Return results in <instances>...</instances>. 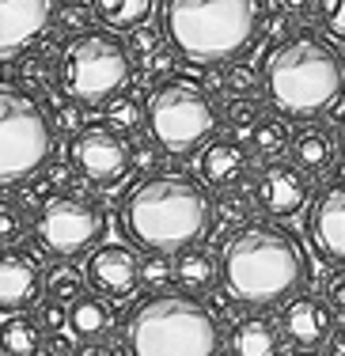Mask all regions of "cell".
I'll return each instance as SVG.
<instances>
[{"instance_id":"22","label":"cell","mask_w":345,"mask_h":356,"mask_svg":"<svg viewBox=\"0 0 345 356\" xmlns=\"http://www.w3.org/2000/svg\"><path fill=\"white\" fill-rule=\"evenodd\" d=\"M175 281H179L186 292H209L216 284V261L209 250L201 247H186L179 250V261H175Z\"/></svg>"},{"instance_id":"8","label":"cell","mask_w":345,"mask_h":356,"mask_svg":"<svg viewBox=\"0 0 345 356\" xmlns=\"http://www.w3.org/2000/svg\"><path fill=\"white\" fill-rule=\"evenodd\" d=\"M49 159V122L27 91H0V182H23Z\"/></svg>"},{"instance_id":"4","label":"cell","mask_w":345,"mask_h":356,"mask_svg":"<svg viewBox=\"0 0 345 356\" xmlns=\"http://www.w3.org/2000/svg\"><path fill=\"white\" fill-rule=\"evenodd\" d=\"M262 0H163V27L182 57L220 65L255 42Z\"/></svg>"},{"instance_id":"1","label":"cell","mask_w":345,"mask_h":356,"mask_svg":"<svg viewBox=\"0 0 345 356\" xmlns=\"http://www.w3.org/2000/svg\"><path fill=\"white\" fill-rule=\"evenodd\" d=\"M262 88L281 114L319 118L345 95V61L319 31H292L266 54Z\"/></svg>"},{"instance_id":"15","label":"cell","mask_w":345,"mask_h":356,"mask_svg":"<svg viewBox=\"0 0 345 356\" xmlns=\"http://www.w3.org/2000/svg\"><path fill=\"white\" fill-rule=\"evenodd\" d=\"M281 330L300 349H319L326 337H334V311L319 296H300L281 311Z\"/></svg>"},{"instance_id":"11","label":"cell","mask_w":345,"mask_h":356,"mask_svg":"<svg viewBox=\"0 0 345 356\" xmlns=\"http://www.w3.org/2000/svg\"><path fill=\"white\" fill-rule=\"evenodd\" d=\"M88 284L111 300H125L137 292V284H145V261L125 243H106L88 261Z\"/></svg>"},{"instance_id":"35","label":"cell","mask_w":345,"mask_h":356,"mask_svg":"<svg viewBox=\"0 0 345 356\" xmlns=\"http://www.w3.org/2000/svg\"><path fill=\"white\" fill-rule=\"evenodd\" d=\"M106 118H111V129H129V125H137V103L118 99V103L106 106Z\"/></svg>"},{"instance_id":"47","label":"cell","mask_w":345,"mask_h":356,"mask_svg":"<svg viewBox=\"0 0 345 356\" xmlns=\"http://www.w3.org/2000/svg\"><path fill=\"white\" fill-rule=\"evenodd\" d=\"M338 137H342V152H345V114H342V125H338Z\"/></svg>"},{"instance_id":"33","label":"cell","mask_w":345,"mask_h":356,"mask_svg":"<svg viewBox=\"0 0 345 356\" xmlns=\"http://www.w3.org/2000/svg\"><path fill=\"white\" fill-rule=\"evenodd\" d=\"M65 322H69V311L61 307V300H54V296H49V300L38 307V326L49 330V334H61Z\"/></svg>"},{"instance_id":"43","label":"cell","mask_w":345,"mask_h":356,"mask_svg":"<svg viewBox=\"0 0 345 356\" xmlns=\"http://www.w3.org/2000/svg\"><path fill=\"white\" fill-rule=\"evenodd\" d=\"M77 356H122V353H118L114 345H106V341H95V345H83Z\"/></svg>"},{"instance_id":"45","label":"cell","mask_w":345,"mask_h":356,"mask_svg":"<svg viewBox=\"0 0 345 356\" xmlns=\"http://www.w3.org/2000/svg\"><path fill=\"white\" fill-rule=\"evenodd\" d=\"M205 88L209 91H224V88H228V76H224V72H205Z\"/></svg>"},{"instance_id":"29","label":"cell","mask_w":345,"mask_h":356,"mask_svg":"<svg viewBox=\"0 0 345 356\" xmlns=\"http://www.w3.org/2000/svg\"><path fill=\"white\" fill-rule=\"evenodd\" d=\"M258 118H262V110H258L255 99L243 95V99H235V103H228V125H232V129H239V133L243 129H255Z\"/></svg>"},{"instance_id":"25","label":"cell","mask_w":345,"mask_h":356,"mask_svg":"<svg viewBox=\"0 0 345 356\" xmlns=\"http://www.w3.org/2000/svg\"><path fill=\"white\" fill-rule=\"evenodd\" d=\"M19 76H23V83H27V88L46 91V88H49V76H54V57H49V49H46V46L35 49V54L23 61Z\"/></svg>"},{"instance_id":"42","label":"cell","mask_w":345,"mask_h":356,"mask_svg":"<svg viewBox=\"0 0 345 356\" xmlns=\"http://www.w3.org/2000/svg\"><path fill=\"white\" fill-rule=\"evenodd\" d=\"M49 353L54 356H77L80 349H72V341L65 334H54V341H49Z\"/></svg>"},{"instance_id":"44","label":"cell","mask_w":345,"mask_h":356,"mask_svg":"<svg viewBox=\"0 0 345 356\" xmlns=\"http://www.w3.org/2000/svg\"><path fill=\"white\" fill-rule=\"evenodd\" d=\"M277 8H281L284 15H304L311 8V0H277Z\"/></svg>"},{"instance_id":"12","label":"cell","mask_w":345,"mask_h":356,"mask_svg":"<svg viewBox=\"0 0 345 356\" xmlns=\"http://www.w3.org/2000/svg\"><path fill=\"white\" fill-rule=\"evenodd\" d=\"M311 239L315 247L326 254L330 261H345V175H338L334 182H326L319 190L315 205L307 216Z\"/></svg>"},{"instance_id":"30","label":"cell","mask_w":345,"mask_h":356,"mask_svg":"<svg viewBox=\"0 0 345 356\" xmlns=\"http://www.w3.org/2000/svg\"><path fill=\"white\" fill-rule=\"evenodd\" d=\"M19 201L42 213V209H46L49 201H54V178H49V175H46V178H31V182L19 190Z\"/></svg>"},{"instance_id":"19","label":"cell","mask_w":345,"mask_h":356,"mask_svg":"<svg viewBox=\"0 0 345 356\" xmlns=\"http://www.w3.org/2000/svg\"><path fill=\"white\" fill-rule=\"evenodd\" d=\"M114 326V307L99 296H80L69 307V330L77 337H103Z\"/></svg>"},{"instance_id":"36","label":"cell","mask_w":345,"mask_h":356,"mask_svg":"<svg viewBox=\"0 0 345 356\" xmlns=\"http://www.w3.org/2000/svg\"><path fill=\"white\" fill-rule=\"evenodd\" d=\"M156 46H159V38H156V31H152V27H137V31H129V54H133V57H141V61H145V57L152 54Z\"/></svg>"},{"instance_id":"41","label":"cell","mask_w":345,"mask_h":356,"mask_svg":"<svg viewBox=\"0 0 345 356\" xmlns=\"http://www.w3.org/2000/svg\"><path fill=\"white\" fill-rule=\"evenodd\" d=\"M156 159H159V152L152 148V144H141V148H137V156H133V163H137V167H145V171H148V167H156Z\"/></svg>"},{"instance_id":"9","label":"cell","mask_w":345,"mask_h":356,"mask_svg":"<svg viewBox=\"0 0 345 356\" xmlns=\"http://www.w3.org/2000/svg\"><path fill=\"white\" fill-rule=\"evenodd\" d=\"M38 239L46 250L61 254V258H72V254H83L91 243L103 232V213L95 205L80 197H54L46 209L38 213Z\"/></svg>"},{"instance_id":"3","label":"cell","mask_w":345,"mask_h":356,"mask_svg":"<svg viewBox=\"0 0 345 356\" xmlns=\"http://www.w3.org/2000/svg\"><path fill=\"white\" fill-rule=\"evenodd\" d=\"M213 205L193 178L167 171L152 175L125 197V232L148 250H186L209 232Z\"/></svg>"},{"instance_id":"40","label":"cell","mask_w":345,"mask_h":356,"mask_svg":"<svg viewBox=\"0 0 345 356\" xmlns=\"http://www.w3.org/2000/svg\"><path fill=\"white\" fill-rule=\"evenodd\" d=\"M326 300L334 303V307L345 311V269H338V273L330 277V288H326Z\"/></svg>"},{"instance_id":"34","label":"cell","mask_w":345,"mask_h":356,"mask_svg":"<svg viewBox=\"0 0 345 356\" xmlns=\"http://www.w3.org/2000/svg\"><path fill=\"white\" fill-rule=\"evenodd\" d=\"M23 239V224H19V213H15L12 205H0V243L4 247H15V243Z\"/></svg>"},{"instance_id":"32","label":"cell","mask_w":345,"mask_h":356,"mask_svg":"<svg viewBox=\"0 0 345 356\" xmlns=\"http://www.w3.org/2000/svg\"><path fill=\"white\" fill-rule=\"evenodd\" d=\"M175 277V266L167 261V254H159V250H152V258H145V284H152V288H159V284H167Z\"/></svg>"},{"instance_id":"6","label":"cell","mask_w":345,"mask_h":356,"mask_svg":"<svg viewBox=\"0 0 345 356\" xmlns=\"http://www.w3.org/2000/svg\"><path fill=\"white\" fill-rule=\"evenodd\" d=\"M129 80V46L106 31H83L61 54V83L80 103H106Z\"/></svg>"},{"instance_id":"5","label":"cell","mask_w":345,"mask_h":356,"mask_svg":"<svg viewBox=\"0 0 345 356\" xmlns=\"http://www.w3.org/2000/svg\"><path fill=\"white\" fill-rule=\"evenodd\" d=\"M216 341V318L190 296H152L129 318L133 356H213Z\"/></svg>"},{"instance_id":"17","label":"cell","mask_w":345,"mask_h":356,"mask_svg":"<svg viewBox=\"0 0 345 356\" xmlns=\"http://www.w3.org/2000/svg\"><path fill=\"white\" fill-rule=\"evenodd\" d=\"M198 171L209 186H220V190H232L235 182L247 171V148L239 140H213L198 159Z\"/></svg>"},{"instance_id":"7","label":"cell","mask_w":345,"mask_h":356,"mask_svg":"<svg viewBox=\"0 0 345 356\" xmlns=\"http://www.w3.org/2000/svg\"><path fill=\"white\" fill-rule=\"evenodd\" d=\"M148 129L171 156H186L216 129V110L209 95L190 80H163L148 95Z\"/></svg>"},{"instance_id":"38","label":"cell","mask_w":345,"mask_h":356,"mask_svg":"<svg viewBox=\"0 0 345 356\" xmlns=\"http://www.w3.org/2000/svg\"><path fill=\"white\" fill-rule=\"evenodd\" d=\"M171 65H175V54H171L167 46H156L152 54L145 57V72H148V76H159V72H167Z\"/></svg>"},{"instance_id":"37","label":"cell","mask_w":345,"mask_h":356,"mask_svg":"<svg viewBox=\"0 0 345 356\" xmlns=\"http://www.w3.org/2000/svg\"><path fill=\"white\" fill-rule=\"evenodd\" d=\"M228 88L239 91V95H250V91L258 88V76L247 69V65H232L228 69Z\"/></svg>"},{"instance_id":"18","label":"cell","mask_w":345,"mask_h":356,"mask_svg":"<svg viewBox=\"0 0 345 356\" xmlns=\"http://www.w3.org/2000/svg\"><path fill=\"white\" fill-rule=\"evenodd\" d=\"M232 356H277L281 353V330L269 318H239L228 337Z\"/></svg>"},{"instance_id":"21","label":"cell","mask_w":345,"mask_h":356,"mask_svg":"<svg viewBox=\"0 0 345 356\" xmlns=\"http://www.w3.org/2000/svg\"><path fill=\"white\" fill-rule=\"evenodd\" d=\"M334 137L326 129H304L296 133V140H292V159H296V167H304V171L319 175V171H330L334 167Z\"/></svg>"},{"instance_id":"46","label":"cell","mask_w":345,"mask_h":356,"mask_svg":"<svg viewBox=\"0 0 345 356\" xmlns=\"http://www.w3.org/2000/svg\"><path fill=\"white\" fill-rule=\"evenodd\" d=\"M330 356H345V326L334 330V337H330Z\"/></svg>"},{"instance_id":"10","label":"cell","mask_w":345,"mask_h":356,"mask_svg":"<svg viewBox=\"0 0 345 356\" xmlns=\"http://www.w3.org/2000/svg\"><path fill=\"white\" fill-rule=\"evenodd\" d=\"M72 163L77 171L88 178V182L99 186H118L129 171L133 156H129V144H125L111 125H88L72 137Z\"/></svg>"},{"instance_id":"20","label":"cell","mask_w":345,"mask_h":356,"mask_svg":"<svg viewBox=\"0 0 345 356\" xmlns=\"http://www.w3.org/2000/svg\"><path fill=\"white\" fill-rule=\"evenodd\" d=\"M91 12L111 31H137L152 15V0H91Z\"/></svg>"},{"instance_id":"26","label":"cell","mask_w":345,"mask_h":356,"mask_svg":"<svg viewBox=\"0 0 345 356\" xmlns=\"http://www.w3.org/2000/svg\"><path fill=\"white\" fill-rule=\"evenodd\" d=\"M80 288H83V273L72 266H57L46 281V292L54 300H80Z\"/></svg>"},{"instance_id":"14","label":"cell","mask_w":345,"mask_h":356,"mask_svg":"<svg viewBox=\"0 0 345 356\" xmlns=\"http://www.w3.org/2000/svg\"><path fill=\"white\" fill-rule=\"evenodd\" d=\"M307 201V175L296 163H269L258 175V205L269 216H292Z\"/></svg>"},{"instance_id":"31","label":"cell","mask_w":345,"mask_h":356,"mask_svg":"<svg viewBox=\"0 0 345 356\" xmlns=\"http://www.w3.org/2000/svg\"><path fill=\"white\" fill-rule=\"evenodd\" d=\"M216 213H220L224 224H243L250 209H247V197H243V193L224 190V193H220V201H216Z\"/></svg>"},{"instance_id":"28","label":"cell","mask_w":345,"mask_h":356,"mask_svg":"<svg viewBox=\"0 0 345 356\" xmlns=\"http://www.w3.org/2000/svg\"><path fill=\"white\" fill-rule=\"evenodd\" d=\"M319 19H323L326 35L345 42V0H319Z\"/></svg>"},{"instance_id":"16","label":"cell","mask_w":345,"mask_h":356,"mask_svg":"<svg viewBox=\"0 0 345 356\" xmlns=\"http://www.w3.org/2000/svg\"><path fill=\"white\" fill-rule=\"evenodd\" d=\"M38 296V261L23 250H4L0 258V303L4 311H19Z\"/></svg>"},{"instance_id":"2","label":"cell","mask_w":345,"mask_h":356,"mask_svg":"<svg viewBox=\"0 0 345 356\" xmlns=\"http://www.w3.org/2000/svg\"><path fill=\"white\" fill-rule=\"evenodd\" d=\"M220 273L239 303H281L304 284L307 258L292 232L277 224H247L224 243Z\"/></svg>"},{"instance_id":"27","label":"cell","mask_w":345,"mask_h":356,"mask_svg":"<svg viewBox=\"0 0 345 356\" xmlns=\"http://www.w3.org/2000/svg\"><path fill=\"white\" fill-rule=\"evenodd\" d=\"M91 15H95V12H88L83 4H61V8H57V15H54V27L65 31V35H83L88 23H91Z\"/></svg>"},{"instance_id":"39","label":"cell","mask_w":345,"mask_h":356,"mask_svg":"<svg viewBox=\"0 0 345 356\" xmlns=\"http://www.w3.org/2000/svg\"><path fill=\"white\" fill-rule=\"evenodd\" d=\"M54 125H57L61 133H80V110H77V106H69V103H65V106H57Z\"/></svg>"},{"instance_id":"24","label":"cell","mask_w":345,"mask_h":356,"mask_svg":"<svg viewBox=\"0 0 345 356\" xmlns=\"http://www.w3.org/2000/svg\"><path fill=\"white\" fill-rule=\"evenodd\" d=\"M250 144L258 148V156H281V152L289 148V129H284L281 118H262V122L255 125Z\"/></svg>"},{"instance_id":"23","label":"cell","mask_w":345,"mask_h":356,"mask_svg":"<svg viewBox=\"0 0 345 356\" xmlns=\"http://www.w3.org/2000/svg\"><path fill=\"white\" fill-rule=\"evenodd\" d=\"M0 345H4L8 356H38L42 353V326L8 311L4 322H0Z\"/></svg>"},{"instance_id":"13","label":"cell","mask_w":345,"mask_h":356,"mask_svg":"<svg viewBox=\"0 0 345 356\" xmlns=\"http://www.w3.org/2000/svg\"><path fill=\"white\" fill-rule=\"evenodd\" d=\"M54 15V0H0V49H4V57L31 46Z\"/></svg>"}]
</instances>
